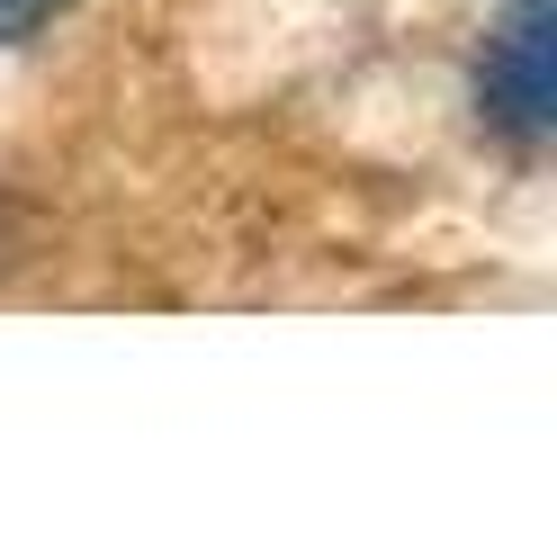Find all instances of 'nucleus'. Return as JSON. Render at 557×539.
Instances as JSON below:
<instances>
[{
	"instance_id": "f257e3e1",
	"label": "nucleus",
	"mask_w": 557,
	"mask_h": 539,
	"mask_svg": "<svg viewBox=\"0 0 557 539\" xmlns=\"http://www.w3.org/2000/svg\"><path fill=\"white\" fill-rule=\"evenodd\" d=\"M485 126H504L512 144H540L557 126V10L548 0H512L495 46H485Z\"/></svg>"
},
{
	"instance_id": "f03ea898",
	"label": "nucleus",
	"mask_w": 557,
	"mask_h": 539,
	"mask_svg": "<svg viewBox=\"0 0 557 539\" xmlns=\"http://www.w3.org/2000/svg\"><path fill=\"white\" fill-rule=\"evenodd\" d=\"M63 10V0H0V36H10V46H18V36H37L46 19Z\"/></svg>"
}]
</instances>
